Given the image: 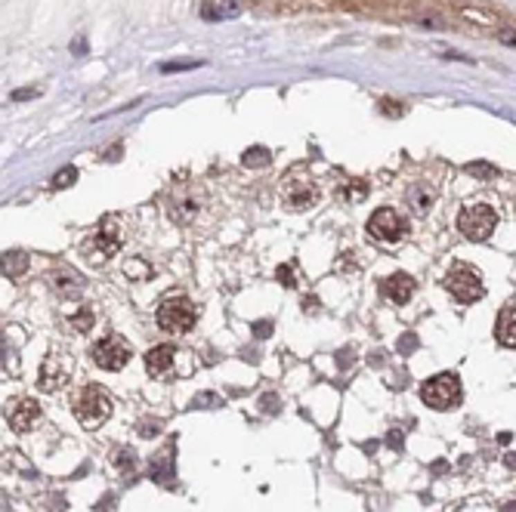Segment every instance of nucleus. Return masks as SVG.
<instances>
[{
	"mask_svg": "<svg viewBox=\"0 0 516 512\" xmlns=\"http://www.w3.org/2000/svg\"><path fill=\"white\" fill-rule=\"evenodd\" d=\"M71 410H75L77 423H81L84 429H96L99 423L109 420V414H111V395L102 389V386L93 383V386H87L84 392H77Z\"/></svg>",
	"mask_w": 516,
	"mask_h": 512,
	"instance_id": "1",
	"label": "nucleus"
},
{
	"mask_svg": "<svg viewBox=\"0 0 516 512\" xmlns=\"http://www.w3.org/2000/svg\"><path fill=\"white\" fill-rule=\"evenodd\" d=\"M421 398L430 404L433 410H452L461 404L464 389H461L458 374H439L433 380H427L421 386Z\"/></svg>",
	"mask_w": 516,
	"mask_h": 512,
	"instance_id": "2",
	"label": "nucleus"
},
{
	"mask_svg": "<svg viewBox=\"0 0 516 512\" xmlns=\"http://www.w3.org/2000/svg\"><path fill=\"white\" fill-rule=\"evenodd\" d=\"M198 321V312L195 305H192V299L186 296H170L161 303V309H158V324H161V330H167V334H189L192 328H195Z\"/></svg>",
	"mask_w": 516,
	"mask_h": 512,
	"instance_id": "3",
	"label": "nucleus"
},
{
	"mask_svg": "<svg viewBox=\"0 0 516 512\" xmlns=\"http://www.w3.org/2000/svg\"><path fill=\"white\" fill-rule=\"evenodd\" d=\"M495 225H498V214L488 204H467L458 216V229L464 231V238H470V241H488Z\"/></svg>",
	"mask_w": 516,
	"mask_h": 512,
	"instance_id": "4",
	"label": "nucleus"
},
{
	"mask_svg": "<svg viewBox=\"0 0 516 512\" xmlns=\"http://www.w3.org/2000/svg\"><path fill=\"white\" fill-rule=\"evenodd\" d=\"M282 204L288 210H309L315 204V198H319V189H315V182L309 176H300V173H288L282 182Z\"/></svg>",
	"mask_w": 516,
	"mask_h": 512,
	"instance_id": "5",
	"label": "nucleus"
},
{
	"mask_svg": "<svg viewBox=\"0 0 516 512\" xmlns=\"http://www.w3.org/2000/svg\"><path fill=\"white\" fill-rule=\"evenodd\" d=\"M445 287L452 290V296L458 299V303H476L482 294H486V287H482V275L476 269H470V265H454L452 272H448L445 278Z\"/></svg>",
	"mask_w": 516,
	"mask_h": 512,
	"instance_id": "6",
	"label": "nucleus"
},
{
	"mask_svg": "<svg viewBox=\"0 0 516 512\" xmlns=\"http://www.w3.org/2000/svg\"><path fill=\"white\" fill-rule=\"evenodd\" d=\"M93 364L96 368H102V370H121L124 364L130 361V343L124 340V336H118V334H109L105 340H99L96 345H93Z\"/></svg>",
	"mask_w": 516,
	"mask_h": 512,
	"instance_id": "7",
	"label": "nucleus"
},
{
	"mask_svg": "<svg viewBox=\"0 0 516 512\" xmlns=\"http://www.w3.org/2000/svg\"><path fill=\"white\" fill-rule=\"evenodd\" d=\"M368 235L377 238V241H383V244H396L402 235H405V222H402V216L396 214L393 207H383L368 219Z\"/></svg>",
	"mask_w": 516,
	"mask_h": 512,
	"instance_id": "8",
	"label": "nucleus"
},
{
	"mask_svg": "<svg viewBox=\"0 0 516 512\" xmlns=\"http://www.w3.org/2000/svg\"><path fill=\"white\" fill-rule=\"evenodd\" d=\"M121 241H124V231H121V219H118V216L102 219L99 229L93 231V244L99 247V254H102L105 259L121 250Z\"/></svg>",
	"mask_w": 516,
	"mask_h": 512,
	"instance_id": "9",
	"label": "nucleus"
},
{
	"mask_svg": "<svg viewBox=\"0 0 516 512\" xmlns=\"http://www.w3.org/2000/svg\"><path fill=\"white\" fill-rule=\"evenodd\" d=\"M37 420H41V404L31 401V398H19V401L6 410V423L16 432H28Z\"/></svg>",
	"mask_w": 516,
	"mask_h": 512,
	"instance_id": "10",
	"label": "nucleus"
},
{
	"mask_svg": "<svg viewBox=\"0 0 516 512\" xmlns=\"http://www.w3.org/2000/svg\"><path fill=\"white\" fill-rule=\"evenodd\" d=\"M174 361H176V349L174 345H151L149 352H145V370H149L151 377H164L174 370Z\"/></svg>",
	"mask_w": 516,
	"mask_h": 512,
	"instance_id": "11",
	"label": "nucleus"
},
{
	"mask_svg": "<svg viewBox=\"0 0 516 512\" xmlns=\"http://www.w3.org/2000/svg\"><path fill=\"white\" fill-rule=\"evenodd\" d=\"M380 290H383V296L393 299L396 305H405L414 294V281H412V275H405V272H396V275H389L387 281L380 284Z\"/></svg>",
	"mask_w": 516,
	"mask_h": 512,
	"instance_id": "12",
	"label": "nucleus"
},
{
	"mask_svg": "<svg viewBox=\"0 0 516 512\" xmlns=\"http://www.w3.org/2000/svg\"><path fill=\"white\" fill-rule=\"evenodd\" d=\"M495 336H498L501 345L507 349H516V309H504L498 315V324H495Z\"/></svg>",
	"mask_w": 516,
	"mask_h": 512,
	"instance_id": "13",
	"label": "nucleus"
},
{
	"mask_svg": "<svg viewBox=\"0 0 516 512\" xmlns=\"http://www.w3.org/2000/svg\"><path fill=\"white\" fill-rule=\"evenodd\" d=\"M269 161H273V155H269V149H263V145H257V149H248L241 155V164L248 170H260V167H269Z\"/></svg>",
	"mask_w": 516,
	"mask_h": 512,
	"instance_id": "14",
	"label": "nucleus"
},
{
	"mask_svg": "<svg viewBox=\"0 0 516 512\" xmlns=\"http://www.w3.org/2000/svg\"><path fill=\"white\" fill-rule=\"evenodd\" d=\"M408 198H412V204H414V210H418V214L430 210V204H433V195H430V191H423L421 185H412V189H408Z\"/></svg>",
	"mask_w": 516,
	"mask_h": 512,
	"instance_id": "15",
	"label": "nucleus"
},
{
	"mask_svg": "<svg viewBox=\"0 0 516 512\" xmlns=\"http://www.w3.org/2000/svg\"><path fill=\"white\" fill-rule=\"evenodd\" d=\"M25 254H19V250H12V254H3V272L6 275H19V272L25 269Z\"/></svg>",
	"mask_w": 516,
	"mask_h": 512,
	"instance_id": "16",
	"label": "nucleus"
},
{
	"mask_svg": "<svg viewBox=\"0 0 516 512\" xmlns=\"http://www.w3.org/2000/svg\"><path fill=\"white\" fill-rule=\"evenodd\" d=\"M464 170L470 173V176H476V179H495V176H498V167H492V164H482V161L467 164Z\"/></svg>",
	"mask_w": 516,
	"mask_h": 512,
	"instance_id": "17",
	"label": "nucleus"
},
{
	"mask_svg": "<svg viewBox=\"0 0 516 512\" xmlns=\"http://www.w3.org/2000/svg\"><path fill=\"white\" fill-rule=\"evenodd\" d=\"M75 179H77V170L75 167H65V170H59L56 176H53V189H68Z\"/></svg>",
	"mask_w": 516,
	"mask_h": 512,
	"instance_id": "18",
	"label": "nucleus"
},
{
	"mask_svg": "<svg viewBox=\"0 0 516 512\" xmlns=\"http://www.w3.org/2000/svg\"><path fill=\"white\" fill-rule=\"evenodd\" d=\"M71 324H75V328L81 330V334H84V330H90V324H93V312H90V309L77 312V315L71 318Z\"/></svg>",
	"mask_w": 516,
	"mask_h": 512,
	"instance_id": "19",
	"label": "nucleus"
},
{
	"mask_svg": "<svg viewBox=\"0 0 516 512\" xmlns=\"http://www.w3.org/2000/svg\"><path fill=\"white\" fill-rule=\"evenodd\" d=\"M383 111H387V115H393V117H399L402 111H405V105H399V102H389V99H383Z\"/></svg>",
	"mask_w": 516,
	"mask_h": 512,
	"instance_id": "20",
	"label": "nucleus"
},
{
	"mask_svg": "<svg viewBox=\"0 0 516 512\" xmlns=\"http://www.w3.org/2000/svg\"><path fill=\"white\" fill-rule=\"evenodd\" d=\"M464 16L473 19V22H482V25H492V22H495L492 16H482V12H473V10H464Z\"/></svg>",
	"mask_w": 516,
	"mask_h": 512,
	"instance_id": "21",
	"label": "nucleus"
},
{
	"mask_svg": "<svg viewBox=\"0 0 516 512\" xmlns=\"http://www.w3.org/2000/svg\"><path fill=\"white\" fill-rule=\"evenodd\" d=\"M279 278H282L284 287H294V281H291V265H282V269H279Z\"/></svg>",
	"mask_w": 516,
	"mask_h": 512,
	"instance_id": "22",
	"label": "nucleus"
},
{
	"mask_svg": "<svg viewBox=\"0 0 516 512\" xmlns=\"http://www.w3.org/2000/svg\"><path fill=\"white\" fill-rule=\"evenodd\" d=\"M254 330H257V336H269V334H273V324H269V321H260Z\"/></svg>",
	"mask_w": 516,
	"mask_h": 512,
	"instance_id": "23",
	"label": "nucleus"
},
{
	"mask_svg": "<svg viewBox=\"0 0 516 512\" xmlns=\"http://www.w3.org/2000/svg\"><path fill=\"white\" fill-rule=\"evenodd\" d=\"M412 345H414V336H405V340H399V352L412 349Z\"/></svg>",
	"mask_w": 516,
	"mask_h": 512,
	"instance_id": "24",
	"label": "nucleus"
},
{
	"mask_svg": "<svg viewBox=\"0 0 516 512\" xmlns=\"http://www.w3.org/2000/svg\"><path fill=\"white\" fill-rule=\"evenodd\" d=\"M507 466L516 469V454H507Z\"/></svg>",
	"mask_w": 516,
	"mask_h": 512,
	"instance_id": "25",
	"label": "nucleus"
},
{
	"mask_svg": "<svg viewBox=\"0 0 516 512\" xmlns=\"http://www.w3.org/2000/svg\"><path fill=\"white\" fill-rule=\"evenodd\" d=\"M501 512H516V503H507V506H501Z\"/></svg>",
	"mask_w": 516,
	"mask_h": 512,
	"instance_id": "26",
	"label": "nucleus"
}]
</instances>
